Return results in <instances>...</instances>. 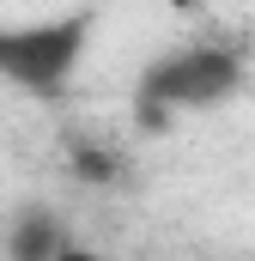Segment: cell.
<instances>
[{
    "instance_id": "1",
    "label": "cell",
    "mask_w": 255,
    "mask_h": 261,
    "mask_svg": "<svg viewBox=\"0 0 255 261\" xmlns=\"http://www.w3.org/2000/svg\"><path fill=\"white\" fill-rule=\"evenodd\" d=\"M237 85H243V61H237L231 49H219V43H189V49L158 55V61L140 73L134 103H140V122H146V128H164L176 110H213V103H225Z\"/></svg>"
},
{
    "instance_id": "2",
    "label": "cell",
    "mask_w": 255,
    "mask_h": 261,
    "mask_svg": "<svg viewBox=\"0 0 255 261\" xmlns=\"http://www.w3.org/2000/svg\"><path fill=\"white\" fill-rule=\"evenodd\" d=\"M85 37H91L85 12L43 18V24H0V79L24 85L37 97H55V91H67L73 67L85 55Z\"/></svg>"
},
{
    "instance_id": "3",
    "label": "cell",
    "mask_w": 255,
    "mask_h": 261,
    "mask_svg": "<svg viewBox=\"0 0 255 261\" xmlns=\"http://www.w3.org/2000/svg\"><path fill=\"white\" fill-rule=\"evenodd\" d=\"M61 249H67V231H61V219H55L49 206L18 213V225H12V237H6V255L12 261H55Z\"/></svg>"
},
{
    "instance_id": "4",
    "label": "cell",
    "mask_w": 255,
    "mask_h": 261,
    "mask_svg": "<svg viewBox=\"0 0 255 261\" xmlns=\"http://www.w3.org/2000/svg\"><path fill=\"white\" fill-rule=\"evenodd\" d=\"M79 170H85L91 182H104V176H110V158H104V152H79Z\"/></svg>"
},
{
    "instance_id": "5",
    "label": "cell",
    "mask_w": 255,
    "mask_h": 261,
    "mask_svg": "<svg viewBox=\"0 0 255 261\" xmlns=\"http://www.w3.org/2000/svg\"><path fill=\"white\" fill-rule=\"evenodd\" d=\"M55 261H104V255H97V249H73V243H67V249H61Z\"/></svg>"
}]
</instances>
